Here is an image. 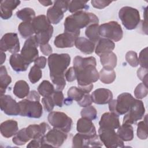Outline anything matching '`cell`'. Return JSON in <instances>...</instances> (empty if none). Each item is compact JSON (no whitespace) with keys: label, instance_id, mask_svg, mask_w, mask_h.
<instances>
[{"label":"cell","instance_id":"cell-57","mask_svg":"<svg viewBox=\"0 0 148 148\" xmlns=\"http://www.w3.org/2000/svg\"><path fill=\"white\" fill-rule=\"evenodd\" d=\"M1 65H2V64L6 60V54L5 52L1 51Z\"/></svg>","mask_w":148,"mask_h":148},{"label":"cell","instance_id":"cell-3","mask_svg":"<svg viewBox=\"0 0 148 148\" xmlns=\"http://www.w3.org/2000/svg\"><path fill=\"white\" fill-rule=\"evenodd\" d=\"M98 17L92 13L82 10L68 16L64 21V32L71 34L78 38L80 29L92 24H98Z\"/></svg>","mask_w":148,"mask_h":148},{"label":"cell","instance_id":"cell-21","mask_svg":"<svg viewBox=\"0 0 148 148\" xmlns=\"http://www.w3.org/2000/svg\"><path fill=\"white\" fill-rule=\"evenodd\" d=\"M76 38V36L71 34L64 32L59 34L55 38L54 44L57 48L72 47Z\"/></svg>","mask_w":148,"mask_h":148},{"label":"cell","instance_id":"cell-50","mask_svg":"<svg viewBox=\"0 0 148 148\" xmlns=\"http://www.w3.org/2000/svg\"><path fill=\"white\" fill-rule=\"evenodd\" d=\"M112 1L104 0H92L91 1V5L95 8L101 9L109 6Z\"/></svg>","mask_w":148,"mask_h":148},{"label":"cell","instance_id":"cell-34","mask_svg":"<svg viewBox=\"0 0 148 148\" xmlns=\"http://www.w3.org/2000/svg\"><path fill=\"white\" fill-rule=\"evenodd\" d=\"M18 30L20 35L25 39L29 38L35 33L32 22L23 21L19 24L18 27Z\"/></svg>","mask_w":148,"mask_h":148},{"label":"cell","instance_id":"cell-35","mask_svg":"<svg viewBox=\"0 0 148 148\" xmlns=\"http://www.w3.org/2000/svg\"><path fill=\"white\" fill-rule=\"evenodd\" d=\"M17 17L24 22H32L35 17V11L30 8H25L16 12Z\"/></svg>","mask_w":148,"mask_h":148},{"label":"cell","instance_id":"cell-47","mask_svg":"<svg viewBox=\"0 0 148 148\" xmlns=\"http://www.w3.org/2000/svg\"><path fill=\"white\" fill-rule=\"evenodd\" d=\"M139 64L141 67L147 68V47L142 50L139 55Z\"/></svg>","mask_w":148,"mask_h":148},{"label":"cell","instance_id":"cell-56","mask_svg":"<svg viewBox=\"0 0 148 148\" xmlns=\"http://www.w3.org/2000/svg\"><path fill=\"white\" fill-rule=\"evenodd\" d=\"M39 2L45 6H48L53 4V2L51 1H39Z\"/></svg>","mask_w":148,"mask_h":148},{"label":"cell","instance_id":"cell-6","mask_svg":"<svg viewBox=\"0 0 148 148\" xmlns=\"http://www.w3.org/2000/svg\"><path fill=\"white\" fill-rule=\"evenodd\" d=\"M119 17L124 27L128 30L135 29L140 21L139 11L130 6L121 8L119 12Z\"/></svg>","mask_w":148,"mask_h":148},{"label":"cell","instance_id":"cell-53","mask_svg":"<svg viewBox=\"0 0 148 148\" xmlns=\"http://www.w3.org/2000/svg\"><path fill=\"white\" fill-rule=\"evenodd\" d=\"M40 50L43 54L45 56H50L51 54L53 49L52 47L50 46V45L49 43L45 44V45H39Z\"/></svg>","mask_w":148,"mask_h":148},{"label":"cell","instance_id":"cell-8","mask_svg":"<svg viewBox=\"0 0 148 148\" xmlns=\"http://www.w3.org/2000/svg\"><path fill=\"white\" fill-rule=\"evenodd\" d=\"M98 136L102 143L108 148L124 147V141L119 136L114 129L100 127Z\"/></svg>","mask_w":148,"mask_h":148},{"label":"cell","instance_id":"cell-15","mask_svg":"<svg viewBox=\"0 0 148 148\" xmlns=\"http://www.w3.org/2000/svg\"><path fill=\"white\" fill-rule=\"evenodd\" d=\"M0 50L3 52L9 51L12 54L20 51V42L18 35L16 33H6L0 40Z\"/></svg>","mask_w":148,"mask_h":148},{"label":"cell","instance_id":"cell-45","mask_svg":"<svg viewBox=\"0 0 148 148\" xmlns=\"http://www.w3.org/2000/svg\"><path fill=\"white\" fill-rule=\"evenodd\" d=\"M55 105L58 107H62L63 105L64 97V94L62 92V91H56L54 93L51 95Z\"/></svg>","mask_w":148,"mask_h":148},{"label":"cell","instance_id":"cell-11","mask_svg":"<svg viewBox=\"0 0 148 148\" xmlns=\"http://www.w3.org/2000/svg\"><path fill=\"white\" fill-rule=\"evenodd\" d=\"M67 136V133L54 128L41 138V147H60L66 140Z\"/></svg>","mask_w":148,"mask_h":148},{"label":"cell","instance_id":"cell-24","mask_svg":"<svg viewBox=\"0 0 148 148\" xmlns=\"http://www.w3.org/2000/svg\"><path fill=\"white\" fill-rule=\"evenodd\" d=\"M18 130V123L15 120H8L1 124V133L5 138H9L14 136Z\"/></svg>","mask_w":148,"mask_h":148},{"label":"cell","instance_id":"cell-10","mask_svg":"<svg viewBox=\"0 0 148 148\" xmlns=\"http://www.w3.org/2000/svg\"><path fill=\"white\" fill-rule=\"evenodd\" d=\"M50 124L55 128L66 133L69 132L72 128V120L66 114L61 112H50L47 117Z\"/></svg>","mask_w":148,"mask_h":148},{"label":"cell","instance_id":"cell-23","mask_svg":"<svg viewBox=\"0 0 148 148\" xmlns=\"http://www.w3.org/2000/svg\"><path fill=\"white\" fill-rule=\"evenodd\" d=\"M9 63L12 69L17 72H24L27 71L29 64L23 58L20 54H12L9 58Z\"/></svg>","mask_w":148,"mask_h":148},{"label":"cell","instance_id":"cell-32","mask_svg":"<svg viewBox=\"0 0 148 148\" xmlns=\"http://www.w3.org/2000/svg\"><path fill=\"white\" fill-rule=\"evenodd\" d=\"M99 27L98 24H92L88 26L85 30L86 36L94 43H97L101 38L99 34Z\"/></svg>","mask_w":148,"mask_h":148},{"label":"cell","instance_id":"cell-12","mask_svg":"<svg viewBox=\"0 0 148 148\" xmlns=\"http://www.w3.org/2000/svg\"><path fill=\"white\" fill-rule=\"evenodd\" d=\"M145 108L143 102L139 99H135L130 109L125 114L123 124H135L144 116Z\"/></svg>","mask_w":148,"mask_h":148},{"label":"cell","instance_id":"cell-2","mask_svg":"<svg viewBox=\"0 0 148 148\" xmlns=\"http://www.w3.org/2000/svg\"><path fill=\"white\" fill-rule=\"evenodd\" d=\"M50 69V77L57 91H62L66 86L65 72L71 62V57L68 54L54 53L47 59Z\"/></svg>","mask_w":148,"mask_h":148},{"label":"cell","instance_id":"cell-55","mask_svg":"<svg viewBox=\"0 0 148 148\" xmlns=\"http://www.w3.org/2000/svg\"><path fill=\"white\" fill-rule=\"evenodd\" d=\"M40 139H32L27 146V147H41V142Z\"/></svg>","mask_w":148,"mask_h":148},{"label":"cell","instance_id":"cell-51","mask_svg":"<svg viewBox=\"0 0 148 148\" xmlns=\"http://www.w3.org/2000/svg\"><path fill=\"white\" fill-rule=\"evenodd\" d=\"M65 76V79L68 82H73L76 79V73L73 66L70 67L67 71H66Z\"/></svg>","mask_w":148,"mask_h":148},{"label":"cell","instance_id":"cell-54","mask_svg":"<svg viewBox=\"0 0 148 148\" xmlns=\"http://www.w3.org/2000/svg\"><path fill=\"white\" fill-rule=\"evenodd\" d=\"M27 98L29 100L39 101H40V95L38 94V92H37V91H36L35 90H32L31 91L29 92Z\"/></svg>","mask_w":148,"mask_h":148},{"label":"cell","instance_id":"cell-16","mask_svg":"<svg viewBox=\"0 0 148 148\" xmlns=\"http://www.w3.org/2000/svg\"><path fill=\"white\" fill-rule=\"evenodd\" d=\"M1 109L9 116H17L20 114L18 103L9 95H1L0 98Z\"/></svg>","mask_w":148,"mask_h":148},{"label":"cell","instance_id":"cell-39","mask_svg":"<svg viewBox=\"0 0 148 148\" xmlns=\"http://www.w3.org/2000/svg\"><path fill=\"white\" fill-rule=\"evenodd\" d=\"M147 115L145 116L143 121H139L137 127V136L142 140H145L147 138Z\"/></svg>","mask_w":148,"mask_h":148},{"label":"cell","instance_id":"cell-48","mask_svg":"<svg viewBox=\"0 0 148 148\" xmlns=\"http://www.w3.org/2000/svg\"><path fill=\"white\" fill-rule=\"evenodd\" d=\"M147 68L140 67L137 71V76L139 79L143 82L145 85L147 86Z\"/></svg>","mask_w":148,"mask_h":148},{"label":"cell","instance_id":"cell-37","mask_svg":"<svg viewBox=\"0 0 148 148\" xmlns=\"http://www.w3.org/2000/svg\"><path fill=\"white\" fill-rule=\"evenodd\" d=\"M30 139V138L27 133L26 128H24L16 133V134L13 136L12 141L14 144L18 146H21L25 145Z\"/></svg>","mask_w":148,"mask_h":148},{"label":"cell","instance_id":"cell-29","mask_svg":"<svg viewBox=\"0 0 148 148\" xmlns=\"http://www.w3.org/2000/svg\"><path fill=\"white\" fill-rule=\"evenodd\" d=\"M29 93L28 84L23 80L16 82L13 88V94L18 98L23 99L28 96Z\"/></svg>","mask_w":148,"mask_h":148},{"label":"cell","instance_id":"cell-36","mask_svg":"<svg viewBox=\"0 0 148 148\" xmlns=\"http://www.w3.org/2000/svg\"><path fill=\"white\" fill-rule=\"evenodd\" d=\"M38 91L42 97H48L51 95L54 91V86L48 80H43L39 85Z\"/></svg>","mask_w":148,"mask_h":148},{"label":"cell","instance_id":"cell-18","mask_svg":"<svg viewBox=\"0 0 148 148\" xmlns=\"http://www.w3.org/2000/svg\"><path fill=\"white\" fill-rule=\"evenodd\" d=\"M99 125L101 127L117 129L120 126L119 116L112 112H106L102 115Z\"/></svg>","mask_w":148,"mask_h":148},{"label":"cell","instance_id":"cell-9","mask_svg":"<svg viewBox=\"0 0 148 148\" xmlns=\"http://www.w3.org/2000/svg\"><path fill=\"white\" fill-rule=\"evenodd\" d=\"M20 114L30 118L39 119L43 114V108L39 101L29 100L27 98L18 102Z\"/></svg>","mask_w":148,"mask_h":148},{"label":"cell","instance_id":"cell-25","mask_svg":"<svg viewBox=\"0 0 148 148\" xmlns=\"http://www.w3.org/2000/svg\"><path fill=\"white\" fill-rule=\"evenodd\" d=\"M75 47L85 54L92 53L95 48V43L84 37H78L75 42Z\"/></svg>","mask_w":148,"mask_h":148},{"label":"cell","instance_id":"cell-7","mask_svg":"<svg viewBox=\"0 0 148 148\" xmlns=\"http://www.w3.org/2000/svg\"><path fill=\"white\" fill-rule=\"evenodd\" d=\"M100 36L113 42H119L123 36V31L121 25L114 21L103 23L99 27Z\"/></svg>","mask_w":148,"mask_h":148},{"label":"cell","instance_id":"cell-42","mask_svg":"<svg viewBox=\"0 0 148 148\" xmlns=\"http://www.w3.org/2000/svg\"><path fill=\"white\" fill-rule=\"evenodd\" d=\"M80 114L82 117L86 118L91 120H94L97 118V111L96 109L92 106H88L84 107L82 109Z\"/></svg>","mask_w":148,"mask_h":148},{"label":"cell","instance_id":"cell-38","mask_svg":"<svg viewBox=\"0 0 148 148\" xmlns=\"http://www.w3.org/2000/svg\"><path fill=\"white\" fill-rule=\"evenodd\" d=\"M87 1H70L68 10L69 12L75 13L83 10H87L89 8V6L87 5Z\"/></svg>","mask_w":148,"mask_h":148},{"label":"cell","instance_id":"cell-13","mask_svg":"<svg viewBox=\"0 0 148 148\" xmlns=\"http://www.w3.org/2000/svg\"><path fill=\"white\" fill-rule=\"evenodd\" d=\"M39 45L35 35L29 37L25 40L20 54L29 64L34 62L38 57V47Z\"/></svg>","mask_w":148,"mask_h":148},{"label":"cell","instance_id":"cell-40","mask_svg":"<svg viewBox=\"0 0 148 148\" xmlns=\"http://www.w3.org/2000/svg\"><path fill=\"white\" fill-rule=\"evenodd\" d=\"M68 98L71 101H76L77 102L79 101L85 93L79 87L72 86L68 91Z\"/></svg>","mask_w":148,"mask_h":148},{"label":"cell","instance_id":"cell-17","mask_svg":"<svg viewBox=\"0 0 148 148\" xmlns=\"http://www.w3.org/2000/svg\"><path fill=\"white\" fill-rule=\"evenodd\" d=\"M92 102L98 105H105L109 103L112 100L113 94L110 90L101 88L94 91L91 95Z\"/></svg>","mask_w":148,"mask_h":148},{"label":"cell","instance_id":"cell-46","mask_svg":"<svg viewBox=\"0 0 148 148\" xmlns=\"http://www.w3.org/2000/svg\"><path fill=\"white\" fill-rule=\"evenodd\" d=\"M42 103L44 109L46 112H51L55 105L51 95L43 97L42 99Z\"/></svg>","mask_w":148,"mask_h":148},{"label":"cell","instance_id":"cell-28","mask_svg":"<svg viewBox=\"0 0 148 148\" xmlns=\"http://www.w3.org/2000/svg\"><path fill=\"white\" fill-rule=\"evenodd\" d=\"M103 68L113 69L117 65V56L113 52L103 54L99 56Z\"/></svg>","mask_w":148,"mask_h":148},{"label":"cell","instance_id":"cell-26","mask_svg":"<svg viewBox=\"0 0 148 148\" xmlns=\"http://www.w3.org/2000/svg\"><path fill=\"white\" fill-rule=\"evenodd\" d=\"M65 12L58 6L54 4L47 10V18L50 24H57L64 17Z\"/></svg>","mask_w":148,"mask_h":148},{"label":"cell","instance_id":"cell-4","mask_svg":"<svg viewBox=\"0 0 148 148\" xmlns=\"http://www.w3.org/2000/svg\"><path fill=\"white\" fill-rule=\"evenodd\" d=\"M36 39L39 45L48 43L53 34V27L45 15L35 17L32 21Z\"/></svg>","mask_w":148,"mask_h":148},{"label":"cell","instance_id":"cell-49","mask_svg":"<svg viewBox=\"0 0 148 148\" xmlns=\"http://www.w3.org/2000/svg\"><path fill=\"white\" fill-rule=\"evenodd\" d=\"M92 103V99L91 95L89 94V93L85 94L82 97V98L79 101L77 102V104L83 108L90 106Z\"/></svg>","mask_w":148,"mask_h":148},{"label":"cell","instance_id":"cell-27","mask_svg":"<svg viewBox=\"0 0 148 148\" xmlns=\"http://www.w3.org/2000/svg\"><path fill=\"white\" fill-rule=\"evenodd\" d=\"M114 43L106 38H102L97 42L95 49V53L97 55L100 56L103 54L112 52L114 49Z\"/></svg>","mask_w":148,"mask_h":148},{"label":"cell","instance_id":"cell-41","mask_svg":"<svg viewBox=\"0 0 148 148\" xmlns=\"http://www.w3.org/2000/svg\"><path fill=\"white\" fill-rule=\"evenodd\" d=\"M42 77V72L39 67L36 65H34L31 67L29 72L28 73V78L29 81L35 84L37 83Z\"/></svg>","mask_w":148,"mask_h":148},{"label":"cell","instance_id":"cell-52","mask_svg":"<svg viewBox=\"0 0 148 148\" xmlns=\"http://www.w3.org/2000/svg\"><path fill=\"white\" fill-rule=\"evenodd\" d=\"M46 62H47V59L44 56L38 57L34 61L35 65L37 66L38 67H39L40 69H43L46 66Z\"/></svg>","mask_w":148,"mask_h":148},{"label":"cell","instance_id":"cell-1","mask_svg":"<svg viewBox=\"0 0 148 148\" xmlns=\"http://www.w3.org/2000/svg\"><path fill=\"white\" fill-rule=\"evenodd\" d=\"M97 62L94 57L83 58L77 56L73 60V68L76 73L78 87L85 94L93 88V83L99 79V73L96 69Z\"/></svg>","mask_w":148,"mask_h":148},{"label":"cell","instance_id":"cell-22","mask_svg":"<svg viewBox=\"0 0 148 148\" xmlns=\"http://www.w3.org/2000/svg\"><path fill=\"white\" fill-rule=\"evenodd\" d=\"M20 1L4 0L1 1V17L3 20H8L12 16V11L20 3Z\"/></svg>","mask_w":148,"mask_h":148},{"label":"cell","instance_id":"cell-44","mask_svg":"<svg viewBox=\"0 0 148 148\" xmlns=\"http://www.w3.org/2000/svg\"><path fill=\"white\" fill-rule=\"evenodd\" d=\"M125 60L132 67H136L139 65V60L137 53L134 51H129L126 53Z\"/></svg>","mask_w":148,"mask_h":148},{"label":"cell","instance_id":"cell-43","mask_svg":"<svg viewBox=\"0 0 148 148\" xmlns=\"http://www.w3.org/2000/svg\"><path fill=\"white\" fill-rule=\"evenodd\" d=\"M148 93L147 86L143 83H139L135 88L134 90L135 97L139 99H142L146 97Z\"/></svg>","mask_w":148,"mask_h":148},{"label":"cell","instance_id":"cell-20","mask_svg":"<svg viewBox=\"0 0 148 148\" xmlns=\"http://www.w3.org/2000/svg\"><path fill=\"white\" fill-rule=\"evenodd\" d=\"M49 125L43 122L39 124H31L26 128V131L30 139H40L49 128Z\"/></svg>","mask_w":148,"mask_h":148},{"label":"cell","instance_id":"cell-14","mask_svg":"<svg viewBox=\"0 0 148 148\" xmlns=\"http://www.w3.org/2000/svg\"><path fill=\"white\" fill-rule=\"evenodd\" d=\"M103 143L100 140L98 135L91 136L78 132L72 139V147H102Z\"/></svg>","mask_w":148,"mask_h":148},{"label":"cell","instance_id":"cell-19","mask_svg":"<svg viewBox=\"0 0 148 148\" xmlns=\"http://www.w3.org/2000/svg\"><path fill=\"white\" fill-rule=\"evenodd\" d=\"M76 130L79 133L86 134L91 136L98 135L92 120L86 118L82 117L77 120Z\"/></svg>","mask_w":148,"mask_h":148},{"label":"cell","instance_id":"cell-33","mask_svg":"<svg viewBox=\"0 0 148 148\" xmlns=\"http://www.w3.org/2000/svg\"><path fill=\"white\" fill-rule=\"evenodd\" d=\"M116 73L113 69L102 68L99 73V79L104 84H110L116 79Z\"/></svg>","mask_w":148,"mask_h":148},{"label":"cell","instance_id":"cell-5","mask_svg":"<svg viewBox=\"0 0 148 148\" xmlns=\"http://www.w3.org/2000/svg\"><path fill=\"white\" fill-rule=\"evenodd\" d=\"M132 95L128 92L120 94L117 99H112L109 102V109L110 112L119 116L125 114L135 101Z\"/></svg>","mask_w":148,"mask_h":148},{"label":"cell","instance_id":"cell-30","mask_svg":"<svg viewBox=\"0 0 148 148\" xmlns=\"http://www.w3.org/2000/svg\"><path fill=\"white\" fill-rule=\"evenodd\" d=\"M117 134L123 141H131L134 138V130L131 124H123L117 128Z\"/></svg>","mask_w":148,"mask_h":148},{"label":"cell","instance_id":"cell-31","mask_svg":"<svg viewBox=\"0 0 148 148\" xmlns=\"http://www.w3.org/2000/svg\"><path fill=\"white\" fill-rule=\"evenodd\" d=\"M12 82L11 77L8 75L6 67L1 65L0 67V91L1 95H3L8 86Z\"/></svg>","mask_w":148,"mask_h":148}]
</instances>
